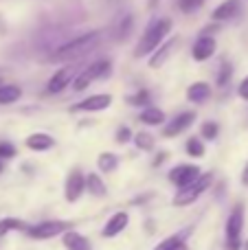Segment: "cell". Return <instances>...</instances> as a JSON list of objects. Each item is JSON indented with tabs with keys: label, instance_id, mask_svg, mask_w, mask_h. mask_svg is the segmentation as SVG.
Masks as SVG:
<instances>
[{
	"label": "cell",
	"instance_id": "cell-37",
	"mask_svg": "<svg viewBox=\"0 0 248 250\" xmlns=\"http://www.w3.org/2000/svg\"><path fill=\"white\" fill-rule=\"evenodd\" d=\"M244 248H246V250H248V242H246V246H244Z\"/></svg>",
	"mask_w": 248,
	"mask_h": 250
},
{
	"label": "cell",
	"instance_id": "cell-13",
	"mask_svg": "<svg viewBox=\"0 0 248 250\" xmlns=\"http://www.w3.org/2000/svg\"><path fill=\"white\" fill-rule=\"evenodd\" d=\"M215 48L218 46H215V40L211 38V35H200L191 48V55L196 62H205V60H209V57H213Z\"/></svg>",
	"mask_w": 248,
	"mask_h": 250
},
{
	"label": "cell",
	"instance_id": "cell-10",
	"mask_svg": "<svg viewBox=\"0 0 248 250\" xmlns=\"http://www.w3.org/2000/svg\"><path fill=\"white\" fill-rule=\"evenodd\" d=\"M83 189H86V178L82 176V171H79V169L70 171L68 178H66V189H64L66 200H68V202H77L79 195L83 193Z\"/></svg>",
	"mask_w": 248,
	"mask_h": 250
},
{
	"label": "cell",
	"instance_id": "cell-19",
	"mask_svg": "<svg viewBox=\"0 0 248 250\" xmlns=\"http://www.w3.org/2000/svg\"><path fill=\"white\" fill-rule=\"evenodd\" d=\"M20 97H22V90L18 86H13V83H4V86H0V105L16 104Z\"/></svg>",
	"mask_w": 248,
	"mask_h": 250
},
{
	"label": "cell",
	"instance_id": "cell-8",
	"mask_svg": "<svg viewBox=\"0 0 248 250\" xmlns=\"http://www.w3.org/2000/svg\"><path fill=\"white\" fill-rule=\"evenodd\" d=\"M193 121H196V114H193V112H180V114H176V117L165 125V129H163V136H165V138L178 136V134H183Z\"/></svg>",
	"mask_w": 248,
	"mask_h": 250
},
{
	"label": "cell",
	"instance_id": "cell-14",
	"mask_svg": "<svg viewBox=\"0 0 248 250\" xmlns=\"http://www.w3.org/2000/svg\"><path fill=\"white\" fill-rule=\"evenodd\" d=\"M127 222H130L127 213H123V211L114 213V215L110 217V220L105 222V226H103V237H117L119 233H123V230H125Z\"/></svg>",
	"mask_w": 248,
	"mask_h": 250
},
{
	"label": "cell",
	"instance_id": "cell-6",
	"mask_svg": "<svg viewBox=\"0 0 248 250\" xmlns=\"http://www.w3.org/2000/svg\"><path fill=\"white\" fill-rule=\"evenodd\" d=\"M70 229L68 222H60V220H51V222H40V224L35 226H29L26 229V235H29L31 239H51V237H57V235L66 233V230Z\"/></svg>",
	"mask_w": 248,
	"mask_h": 250
},
{
	"label": "cell",
	"instance_id": "cell-20",
	"mask_svg": "<svg viewBox=\"0 0 248 250\" xmlns=\"http://www.w3.org/2000/svg\"><path fill=\"white\" fill-rule=\"evenodd\" d=\"M139 119H141V123H145V125H161L165 121V114L158 108H145Z\"/></svg>",
	"mask_w": 248,
	"mask_h": 250
},
{
	"label": "cell",
	"instance_id": "cell-16",
	"mask_svg": "<svg viewBox=\"0 0 248 250\" xmlns=\"http://www.w3.org/2000/svg\"><path fill=\"white\" fill-rule=\"evenodd\" d=\"M64 246L68 248V250H92L90 246V242H88L86 237H83L82 233H77V230H66L64 233Z\"/></svg>",
	"mask_w": 248,
	"mask_h": 250
},
{
	"label": "cell",
	"instance_id": "cell-26",
	"mask_svg": "<svg viewBox=\"0 0 248 250\" xmlns=\"http://www.w3.org/2000/svg\"><path fill=\"white\" fill-rule=\"evenodd\" d=\"M231 75H233L231 64H228V62H222V64H220V70H218V86L220 88L227 86V83L231 82Z\"/></svg>",
	"mask_w": 248,
	"mask_h": 250
},
{
	"label": "cell",
	"instance_id": "cell-7",
	"mask_svg": "<svg viewBox=\"0 0 248 250\" xmlns=\"http://www.w3.org/2000/svg\"><path fill=\"white\" fill-rule=\"evenodd\" d=\"M200 178V169L196 167V165H178V167H174L169 171V180L171 185H176L178 189H183V187L191 185L193 180H198Z\"/></svg>",
	"mask_w": 248,
	"mask_h": 250
},
{
	"label": "cell",
	"instance_id": "cell-33",
	"mask_svg": "<svg viewBox=\"0 0 248 250\" xmlns=\"http://www.w3.org/2000/svg\"><path fill=\"white\" fill-rule=\"evenodd\" d=\"M237 95H240L244 101H248V77L240 83V88H237Z\"/></svg>",
	"mask_w": 248,
	"mask_h": 250
},
{
	"label": "cell",
	"instance_id": "cell-5",
	"mask_svg": "<svg viewBox=\"0 0 248 250\" xmlns=\"http://www.w3.org/2000/svg\"><path fill=\"white\" fill-rule=\"evenodd\" d=\"M242 229H244V207L237 204L227 220V250L242 248Z\"/></svg>",
	"mask_w": 248,
	"mask_h": 250
},
{
	"label": "cell",
	"instance_id": "cell-35",
	"mask_svg": "<svg viewBox=\"0 0 248 250\" xmlns=\"http://www.w3.org/2000/svg\"><path fill=\"white\" fill-rule=\"evenodd\" d=\"M163 160H165V154H161V156H158V158H156V160H154V165H156V167H158V165H161V163H163Z\"/></svg>",
	"mask_w": 248,
	"mask_h": 250
},
{
	"label": "cell",
	"instance_id": "cell-34",
	"mask_svg": "<svg viewBox=\"0 0 248 250\" xmlns=\"http://www.w3.org/2000/svg\"><path fill=\"white\" fill-rule=\"evenodd\" d=\"M242 185H244V187H248V163H246L244 171H242Z\"/></svg>",
	"mask_w": 248,
	"mask_h": 250
},
{
	"label": "cell",
	"instance_id": "cell-2",
	"mask_svg": "<svg viewBox=\"0 0 248 250\" xmlns=\"http://www.w3.org/2000/svg\"><path fill=\"white\" fill-rule=\"evenodd\" d=\"M171 31V20L169 18H156V20L149 22V26L145 29V33L141 35L139 44L134 48V57H145L149 53H154L163 42L165 38L169 35Z\"/></svg>",
	"mask_w": 248,
	"mask_h": 250
},
{
	"label": "cell",
	"instance_id": "cell-28",
	"mask_svg": "<svg viewBox=\"0 0 248 250\" xmlns=\"http://www.w3.org/2000/svg\"><path fill=\"white\" fill-rule=\"evenodd\" d=\"M176 2H178V9L183 13H196L205 4V0H176Z\"/></svg>",
	"mask_w": 248,
	"mask_h": 250
},
{
	"label": "cell",
	"instance_id": "cell-17",
	"mask_svg": "<svg viewBox=\"0 0 248 250\" xmlns=\"http://www.w3.org/2000/svg\"><path fill=\"white\" fill-rule=\"evenodd\" d=\"M53 145H55L53 136H48V134H44V132H35L26 138V147L33 151H46V149H51Z\"/></svg>",
	"mask_w": 248,
	"mask_h": 250
},
{
	"label": "cell",
	"instance_id": "cell-22",
	"mask_svg": "<svg viewBox=\"0 0 248 250\" xmlns=\"http://www.w3.org/2000/svg\"><path fill=\"white\" fill-rule=\"evenodd\" d=\"M86 189L90 191L92 195H97V198L105 195V185H103V180H101L97 173H88V178H86Z\"/></svg>",
	"mask_w": 248,
	"mask_h": 250
},
{
	"label": "cell",
	"instance_id": "cell-23",
	"mask_svg": "<svg viewBox=\"0 0 248 250\" xmlns=\"http://www.w3.org/2000/svg\"><path fill=\"white\" fill-rule=\"evenodd\" d=\"M97 165H99L101 171H114V169L119 167V158L114 154H101Z\"/></svg>",
	"mask_w": 248,
	"mask_h": 250
},
{
	"label": "cell",
	"instance_id": "cell-21",
	"mask_svg": "<svg viewBox=\"0 0 248 250\" xmlns=\"http://www.w3.org/2000/svg\"><path fill=\"white\" fill-rule=\"evenodd\" d=\"M26 229H29V226L22 220H16V217H4V220H0V237H4L9 230H24L26 233Z\"/></svg>",
	"mask_w": 248,
	"mask_h": 250
},
{
	"label": "cell",
	"instance_id": "cell-15",
	"mask_svg": "<svg viewBox=\"0 0 248 250\" xmlns=\"http://www.w3.org/2000/svg\"><path fill=\"white\" fill-rule=\"evenodd\" d=\"M176 46H178V38H171V40H167V42H163L161 46L154 51L152 60H149V66H152V68H158V66H163L167 62V57L174 53Z\"/></svg>",
	"mask_w": 248,
	"mask_h": 250
},
{
	"label": "cell",
	"instance_id": "cell-11",
	"mask_svg": "<svg viewBox=\"0 0 248 250\" xmlns=\"http://www.w3.org/2000/svg\"><path fill=\"white\" fill-rule=\"evenodd\" d=\"M75 77H77V68H75V64L64 66V68L57 70V73L51 77V82H48V92H53V95H55V92H62Z\"/></svg>",
	"mask_w": 248,
	"mask_h": 250
},
{
	"label": "cell",
	"instance_id": "cell-3",
	"mask_svg": "<svg viewBox=\"0 0 248 250\" xmlns=\"http://www.w3.org/2000/svg\"><path fill=\"white\" fill-rule=\"evenodd\" d=\"M211 182H213V173H200V178H198V180H193L191 185L183 187V189L176 193L174 204H176V207H189V204H193L207 189H209Z\"/></svg>",
	"mask_w": 248,
	"mask_h": 250
},
{
	"label": "cell",
	"instance_id": "cell-24",
	"mask_svg": "<svg viewBox=\"0 0 248 250\" xmlns=\"http://www.w3.org/2000/svg\"><path fill=\"white\" fill-rule=\"evenodd\" d=\"M134 143H136V147H139V149H145V151L154 149V136L149 132H139L134 136Z\"/></svg>",
	"mask_w": 248,
	"mask_h": 250
},
{
	"label": "cell",
	"instance_id": "cell-38",
	"mask_svg": "<svg viewBox=\"0 0 248 250\" xmlns=\"http://www.w3.org/2000/svg\"><path fill=\"white\" fill-rule=\"evenodd\" d=\"M0 169H2V165H0Z\"/></svg>",
	"mask_w": 248,
	"mask_h": 250
},
{
	"label": "cell",
	"instance_id": "cell-29",
	"mask_svg": "<svg viewBox=\"0 0 248 250\" xmlns=\"http://www.w3.org/2000/svg\"><path fill=\"white\" fill-rule=\"evenodd\" d=\"M218 123L213 121H207L205 125H202V138H207V141H215L218 138Z\"/></svg>",
	"mask_w": 248,
	"mask_h": 250
},
{
	"label": "cell",
	"instance_id": "cell-36",
	"mask_svg": "<svg viewBox=\"0 0 248 250\" xmlns=\"http://www.w3.org/2000/svg\"><path fill=\"white\" fill-rule=\"evenodd\" d=\"M174 250H189V248H187V244H185V242H183V244H180V246H176Z\"/></svg>",
	"mask_w": 248,
	"mask_h": 250
},
{
	"label": "cell",
	"instance_id": "cell-31",
	"mask_svg": "<svg viewBox=\"0 0 248 250\" xmlns=\"http://www.w3.org/2000/svg\"><path fill=\"white\" fill-rule=\"evenodd\" d=\"M16 156V147L11 143H0V158H13Z\"/></svg>",
	"mask_w": 248,
	"mask_h": 250
},
{
	"label": "cell",
	"instance_id": "cell-30",
	"mask_svg": "<svg viewBox=\"0 0 248 250\" xmlns=\"http://www.w3.org/2000/svg\"><path fill=\"white\" fill-rule=\"evenodd\" d=\"M127 101H130L132 105H147L149 104V92L147 90H141V92H136V95H132Z\"/></svg>",
	"mask_w": 248,
	"mask_h": 250
},
{
	"label": "cell",
	"instance_id": "cell-25",
	"mask_svg": "<svg viewBox=\"0 0 248 250\" xmlns=\"http://www.w3.org/2000/svg\"><path fill=\"white\" fill-rule=\"evenodd\" d=\"M185 242V233H178V235H171V237H167L165 242H161L154 250H174L176 246H180V244Z\"/></svg>",
	"mask_w": 248,
	"mask_h": 250
},
{
	"label": "cell",
	"instance_id": "cell-9",
	"mask_svg": "<svg viewBox=\"0 0 248 250\" xmlns=\"http://www.w3.org/2000/svg\"><path fill=\"white\" fill-rule=\"evenodd\" d=\"M110 105H112V97L110 95H92L88 99L75 104L73 110L75 112H99V110H105Z\"/></svg>",
	"mask_w": 248,
	"mask_h": 250
},
{
	"label": "cell",
	"instance_id": "cell-27",
	"mask_svg": "<svg viewBox=\"0 0 248 250\" xmlns=\"http://www.w3.org/2000/svg\"><path fill=\"white\" fill-rule=\"evenodd\" d=\"M187 154L193 158H202L205 156V145L200 143V138H189L187 141Z\"/></svg>",
	"mask_w": 248,
	"mask_h": 250
},
{
	"label": "cell",
	"instance_id": "cell-32",
	"mask_svg": "<svg viewBox=\"0 0 248 250\" xmlns=\"http://www.w3.org/2000/svg\"><path fill=\"white\" fill-rule=\"evenodd\" d=\"M130 138H132L130 127H119V129H117V141H119V143H127Z\"/></svg>",
	"mask_w": 248,
	"mask_h": 250
},
{
	"label": "cell",
	"instance_id": "cell-4",
	"mask_svg": "<svg viewBox=\"0 0 248 250\" xmlns=\"http://www.w3.org/2000/svg\"><path fill=\"white\" fill-rule=\"evenodd\" d=\"M110 70H112V64H110L108 60H99V62H95V64H90L88 68H83L82 73H79L77 77H75L73 88H75V90H86V88L90 86L92 82L108 77Z\"/></svg>",
	"mask_w": 248,
	"mask_h": 250
},
{
	"label": "cell",
	"instance_id": "cell-1",
	"mask_svg": "<svg viewBox=\"0 0 248 250\" xmlns=\"http://www.w3.org/2000/svg\"><path fill=\"white\" fill-rule=\"evenodd\" d=\"M99 42H101L99 31H90V33H86V35H79V38L62 44L51 55V62H60V64H64V62H75V60H79V57H83L86 53H90L92 48H97Z\"/></svg>",
	"mask_w": 248,
	"mask_h": 250
},
{
	"label": "cell",
	"instance_id": "cell-18",
	"mask_svg": "<svg viewBox=\"0 0 248 250\" xmlns=\"http://www.w3.org/2000/svg\"><path fill=\"white\" fill-rule=\"evenodd\" d=\"M209 97H211V86L205 82L193 83V86H189V90H187V99L193 101V104H205Z\"/></svg>",
	"mask_w": 248,
	"mask_h": 250
},
{
	"label": "cell",
	"instance_id": "cell-12",
	"mask_svg": "<svg viewBox=\"0 0 248 250\" xmlns=\"http://www.w3.org/2000/svg\"><path fill=\"white\" fill-rule=\"evenodd\" d=\"M240 13H242L240 0H224L222 4H218V7L213 9L211 18H213L215 22H224V20H233V18H237Z\"/></svg>",
	"mask_w": 248,
	"mask_h": 250
}]
</instances>
